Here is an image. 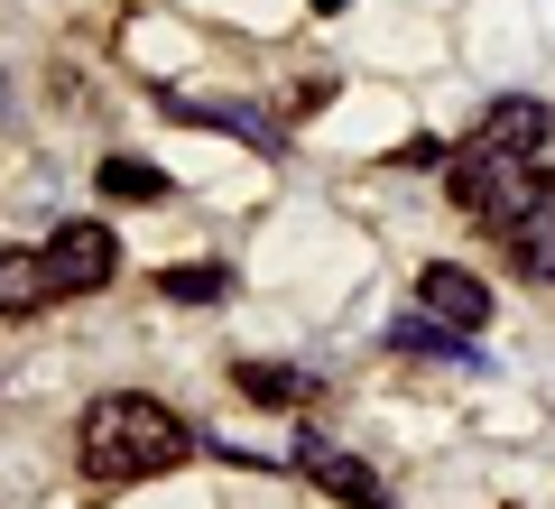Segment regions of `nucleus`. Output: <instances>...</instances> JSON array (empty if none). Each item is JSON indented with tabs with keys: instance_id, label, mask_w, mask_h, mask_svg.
Masks as SVG:
<instances>
[{
	"instance_id": "obj_1",
	"label": "nucleus",
	"mask_w": 555,
	"mask_h": 509,
	"mask_svg": "<svg viewBox=\"0 0 555 509\" xmlns=\"http://www.w3.org/2000/svg\"><path fill=\"white\" fill-rule=\"evenodd\" d=\"M185 454H195V435H185V417L158 408V398L112 390V398L83 408V472H93V482H158Z\"/></svg>"
},
{
	"instance_id": "obj_2",
	"label": "nucleus",
	"mask_w": 555,
	"mask_h": 509,
	"mask_svg": "<svg viewBox=\"0 0 555 509\" xmlns=\"http://www.w3.org/2000/svg\"><path fill=\"white\" fill-rule=\"evenodd\" d=\"M454 204L491 232H518L528 214H546V167L537 149H491V139H463L454 157Z\"/></svg>"
},
{
	"instance_id": "obj_3",
	"label": "nucleus",
	"mask_w": 555,
	"mask_h": 509,
	"mask_svg": "<svg viewBox=\"0 0 555 509\" xmlns=\"http://www.w3.org/2000/svg\"><path fill=\"white\" fill-rule=\"evenodd\" d=\"M112 269H120V241L102 232V222H65V232L47 241V278H56V296L112 288Z\"/></svg>"
},
{
	"instance_id": "obj_4",
	"label": "nucleus",
	"mask_w": 555,
	"mask_h": 509,
	"mask_svg": "<svg viewBox=\"0 0 555 509\" xmlns=\"http://www.w3.org/2000/svg\"><path fill=\"white\" fill-rule=\"evenodd\" d=\"M416 306L436 315V325H454V333H481V325H491V288H481L473 269H444V259H426V278H416Z\"/></svg>"
},
{
	"instance_id": "obj_5",
	"label": "nucleus",
	"mask_w": 555,
	"mask_h": 509,
	"mask_svg": "<svg viewBox=\"0 0 555 509\" xmlns=\"http://www.w3.org/2000/svg\"><path fill=\"white\" fill-rule=\"evenodd\" d=\"M297 463L315 472V491H334V500H352V509H389V482H379L361 454H334L324 435H297Z\"/></svg>"
},
{
	"instance_id": "obj_6",
	"label": "nucleus",
	"mask_w": 555,
	"mask_h": 509,
	"mask_svg": "<svg viewBox=\"0 0 555 509\" xmlns=\"http://www.w3.org/2000/svg\"><path fill=\"white\" fill-rule=\"evenodd\" d=\"M167 120H195V130H232V139H250L259 157L287 149V139H278V120H259L250 102H167Z\"/></svg>"
},
{
	"instance_id": "obj_7",
	"label": "nucleus",
	"mask_w": 555,
	"mask_h": 509,
	"mask_svg": "<svg viewBox=\"0 0 555 509\" xmlns=\"http://www.w3.org/2000/svg\"><path fill=\"white\" fill-rule=\"evenodd\" d=\"M473 139H491V149H546L555 139V112L537 93H509V102H491V120H481Z\"/></svg>"
},
{
	"instance_id": "obj_8",
	"label": "nucleus",
	"mask_w": 555,
	"mask_h": 509,
	"mask_svg": "<svg viewBox=\"0 0 555 509\" xmlns=\"http://www.w3.org/2000/svg\"><path fill=\"white\" fill-rule=\"evenodd\" d=\"M47 296H56V278H47V251H0V315H38Z\"/></svg>"
},
{
	"instance_id": "obj_9",
	"label": "nucleus",
	"mask_w": 555,
	"mask_h": 509,
	"mask_svg": "<svg viewBox=\"0 0 555 509\" xmlns=\"http://www.w3.org/2000/svg\"><path fill=\"white\" fill-rule=\"evenodd\" d=\"M232 390H241V398H259V408H315V380L287 371V361H241Z\"/></svg>"
},
{
	"instance_id": "obj_10",
	"label": "nucleus",
	"mask_w": 555,
	"mask_h": 509,
	"mask_svg": "<svg viewBox=\"0 0 555 509\" xmlns=\"http://www.w3.org/2000/svg\"><path fill=\"white\" fill-rule=\"evenodd\" d=\"M102 195L112 204H167V177L149 157H102Z\"/></svg>"
},
{
	"instance_id": "obj_11",
	"label": "nucleus",
	"mask_w": 555,
	"mask_h": 509,
	"mask_svg": "<svg viewBox=\"0 0 555 509\" xmlns=\"http://www.w3.org/2000/svg\"><path fill=\"white\" fill-rule=\"evenodd\" d=\"M389 343H398V353H444V361H473V343H463L454 325H436V315H398V325H389Z\"/></svg>"
},
{
	"instance_id": "obj_12",
	"label": "nucleus",
	"mask_w": 555,
	"mask_h": 509,
	"mask_svg": "<svg viewBox=\"0 0 555 509\" xmlns=\"http://www.w3.org/2000/svg\"><path fill=\"white\" fill-rule=\"evenodd\" d=\"M500 241H509V259L528 278H555V204H546V214H528L518 232H500Z\"/></svg>"
},
{
	"instance_id": "obj_13",
	"label": "nucleus",
	"mask_w": 555,
	"mask_h": 509,
	"mask_svg": "<svg viewBox=\"0 0 555 509\" xmlns=\"http://www.w3.org/2000/svg\"><path fill=\"white\" fill-rule=\"evenodd\" d=\"M158 296H177V306H222V296H232V269H167Z\"/></svg>"
},
{
	"instance_id": "obj_14",
	"label": "nucleus",
	"mask_w": 555,
	"mask_h": 509,
	"mask_svg": "<svg viewBox=\"0 0 555 509\" xmlns=\"http://www.w3.org/2000/svg\"><path fill=\"white\" fill-rule=\"evenodd\" d=\"M306 10H343V0H306Z\"/></svg>"
}]
</instances>
